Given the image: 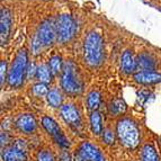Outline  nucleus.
I'll return each mask as SVG.
<instances>
[{"label":"nucleus","mask_w":161,"mask_h":161,"mask_svg":"<svg viewBox=\"0 0 161 161\" xmlns=\"http://www.w3.org/2000/svg\"><path fill=\"white\" fill-rule=\"evenodd\" d=\"M104 40L96 32L89 33L83 42V59L90 67H99L104 61Z\"/></svg>","instance_id":"obj_1"},{"label":"nucleus","mask_w":161,"mask_h":161,"mask_svg":"<svg viewBox=\"0 0 161 161\" xmlns=\"http://www.w3.org/2000/svg\"><path fill=\"white\" fill-rule=\"evenodd\" d=\"M116 133L123 145L134 149L140 142V129L137 124L131 118H122L116 126Z\"/></svg>","instance_id":"obj_2"},{"label":"nucleus","mask_w":161,"mask_h":161,"mask_svg":"<svg viewBox=\"0 0 161 161\" xmlns=\"http://www.w3.org/2000/svg\"><path fill=\"white\" fill-rule=\"evenodd\" d=\"M61 87L69 95H78L82 92V85L77 77L75 65L72 62H68L63 65L61 77Z\"/></svg>","instance_id":"obj_3"},{"label":"nucleus","mask_w":161,"mask_h":161,"mask_svg":"<svg viewBox=\"0 0 161 161\" xmlns=\"http://www.w3.org/2000/svg\"><path fill=\"white\" fill-rule=\"evenodd\" d=\"M28 59H27L26 50H20L15 58L11 69L8 75V83L10 87H19L24 80V75L27 70Z\"/></svg>","instance_id":"obj_4"},{"label":"nucleus","mask_w":161,"mask_h":161,"mask_svg":"<svg viewBox=\"0 0 161 161\" xmlns=\"http://www.w3.org/2000/svg\"><path fill=\"white\" fill-rule=\"evenodd\" d=\"M55 25H57L58 40L61 43H65L75 36V31H77V25H75V19L70 15H61L58 18Z\"/></svg>","instance_id":"obj_5"},{"label":"nucleus","mask_w":161,"mask_h":161,"mask_svg":"<svg viewBox=\"0 0 161 161\" xmlns=\"http://www.w3.org/2000/svg\"><path fill=\"white\" fill-rule=\"evenodd\" d=\"M42 125H43V127L45 129V131L47 132L48 134L55 140V142L58 144L61 145L62 148H69V141L63 135L60 126L53 118H51L50 116H43V118H42Z\"/></svg>","instance_id":"obj_6"},{"label":"nucleus","mask_w":161,"mask_h":161,"mask_svg":"<svg viewBox=\"0 0 161 161\" xmlns=\"http://www.w3.org/2000/svg\"><path fill=\"white\" fill-rule=\"evenodd\" d=\"M26 143L23 140H16V142L11 145L10 148H7L3 151V160H16V161H25L26 156Z\"/></svg>","instance_id":"obj_7"},{"label":"nucleus","mask_w":161,"mask_h":161,"mask_svg":"<svg viewBox=\"0 0 161 161\" xmlns=\"http://www.w3.org/2000/svg\"><path fill=\"white\" fill-rule=\"evenodd\" d=\"M36 36L43 45H51V44L54 43L55 38H58L57 25L54 24L52 20H45L40 26Z\"/></svg>","instance_id":"obj_8"},{"label":"nucleus","mask_w":161,"mask_h":161,"mask_svg":"<svg viewBox=\"0 0 161 161\" xmlns=\"http://www.w3.org/2000/svg\"><path fill=\"white\" fill-rule=\"evenodd\" d=\"M61 116L63 121L73 129H79L81 126V116L79 110L75 105L65 104L61 106Z\"/></svg>","instance_id":"obj_9"},{"label":"nucleus","mask_w":161,"mask_h":161,"mask_svg":"<svg viewBox=\"0 0 161 161\" xmlns=\"http://www.w3.org/2000/svg\"><path fill=\"white\" fill-rule=\"evenodd\" d=\"M78 154L86 161H106L102 151L90 142H82L78 149Z\"/></svg>","instance_id":"obj_10"},{"label":"nucleus","mask_w":161,"mask_h":161,"mask_svg":"<svg viewBox=\"0 0 161 161\" xmlns=\"http://www.w3.org/2000/svg\"><path fill=\"white\" fill-rule=\"evenodd\" d=\"M11 28V16L8 9L3 8L0 14V42L1 45L6 44L9 37V33Z\"/></svg>","instance_id":"obj_11"},{"label":"nucleus","mask_w":161,"mask_h":161,"mask_svg":"<svg viewBox=\"0 0 161 161\" xmlns=\"http://www.w3.org/2000/svg\"><path fill=\"white\" fill-rule=\"evenodd\" d=\"M133 78L141 85H156L161 82V73L156 71H137Z\"/></svg>","instance_id":"obj_12"},{"label":"nucleus","mask_w":161,"mask_h":161,"mask_svg":"<svg viewBox=\"0 0 161 161\" xmlns=\"http://www.w3.org/2000/svg\"><path fill=\"white\" fill-rule=\"evenodd\" d=\"M16 126L23 133H26V134H30L36 130V121L33 115L31 114H24V115H20L16 121Z\"/></svg>","instance_id":"obj_13"},{"label":"nucleus","mask_w":161,"mask_h":161,"mask_svg":"<svg viewBox=\"0 0 161 161\" xmlns=\"http://www.w3.org/2000/svg\"><path fill=\"white\" fill-rule=\"evenodd\" d=\"M121 69L124 73L130 75L136 70V60L133 57V53L130 50L124 51L121 58Z\"/></svg>","instance_id":"obj_14"},{"label":"nucleus","mask_w":161,"mask_h":161,"mask_svg":"<svg viewBox=\"0 0 161 161\" xmlns=\"http://www.w3.org/2000/svg\"><path fill=\"white\" fill-rule=\"evenodd\" d=\"M156 68V62L148 54H141L136 59V70L139 71H152Z\"/></svg>","instance_id":"obj_15"},{"label":"nucleus","mask_w":161,"mask_h":161,"mask_svg":"<svg viewBox=\"0 0 161 161\" xmlns=\"http://www.w3.org/2000/svg\"><path fill=\"white\" fill-rule=\"evenodd\" d=\"M90 127H92V133L96 135H99L103 132L102 116H100V114L97 110L92 112V115H90Z\"/></svg>","instance_id":"obj_16"},{"label":"nucleus","mask_w":161,"mask_h":161,"mask_svg":"<svg viewBox=\"0 0 161 161\" xmlns=\"http://www.w3.org/2000/svg\"><path fill=\"white\" fill-rule=\"evenodd\" d=\"M142 161H160L159 154L152 144H145L142 149Z\"/></svg>","instance_id":"obj_17"},{"label":"nucleus","mask_w":161,"mask_h":161,"mask_svg":"<svg viewBox=\"0 0 161 161\" xmlns=\"http://www.w3.org/2000/svg\"><path fill=\"white\" fill-rule=\"evenodd\" d=\"M52 75L51 70L47 65H41L37 68V72H36V78L40 82L42 83H48L52 81Z\"/></svg>","instance_id":"obj_18"},{"label":"nucleus","mask_w":161,"mask_h":161,"mask_svg":"<svg viewBox=\"0 0 161 161\" xmlns=\"http://www.w3.org/2000/svg\"><path fill=\"white\" fill-rule=\"evenodd\" d=\"M100 100H102L100 94L98 92H95L94 90V92H90V94L88 95V97H87V106H88V108L92 110V112L97 110L100 105Z\"/></svg>","instance_id":"obj_19"},{"label":"nucleus","mask_w":161,"mask_h":161,"mask_svg":"<svg viewBox=\"0 0 161 161\" xmlns=\"http://www.w3.org/2000/svg\"><path fill=\"white\" fill-rule=\"evenodd\" d=\"M46 98H47V103L51 105L52 107H60L62 104V99H63L61 92L59 90H57V89L50 90Z\"/></svg>","instance_id":"obj_20"},{"label":"nucleus","mask_w":161,"mask_h":161,"mask_svg":"<svg viewBox=\"0 0 161 161\" xmlns=\"http://www.w3.org/2000/svg\"><path fill=\"white\" fill-rule=\"evenodd\" d=\"M126 110V105L122 99H115L109 105V113L114 116H117L119 114H123Z\"/></svg>","instance_id":"obj_21"},{"label":"nucleus","mask_w":161,"mask_h":161,"mask_svg":"<svg viewBox=\"0 0 161 161\" xmlns=\"http://www.w3.org/2000/svg\"><path fill=\"white\" fill-rule=\"evenodd\" d=\"M48 68L51 70V72L53 75H58L60 71L63 70V63H62V59L60 57H52L48 61Z\"/></svg>","instance_id":"obj_22"},{"label":"nucleus","mask_w":161,"mask_h":161,"mask_svg":"<svg viewBox=\"0 0 161 161\" xmlns=\"http://www.w3.org/2000/svg\"><path fill=\"white\" fill-rule=\"evenodd\" d=\"M48 89H47V86H46L45 83H42V82H38L36 85L33 86V94L35 96L37 97H43V96H47L48 94Z\"/></svg>","instance_id":"obj_23"},{"label":"nucleus","mask_w":161,"mask_h":161,"mask_svg":"<svg viewBox=\"0 0 161 161\" xmlns=\"http://www.w3.org/2000/svg\"><path fill=\"white\" fill-rule=\"evenodd\" d=\"M36 161H54V157L50 151L47 150H42L37 153L36 157Z\"/></svg>","instance_id":"obj_24"},{"label":"nucleus","mask_w":161,"mask_h":161,"mask_svg":"<svg viewBox=\"0 0 161 161\" xmlns=\"http://www.w3.org/2000/svg\"><path fill=\"white\" fill-rule=\"evenodd\" d=\"M104 141L105 143L107 144H113L114 141H115V135H114V132L112 130L107 129L104 130Z\"/></svg>","instance_id":"obj_25"},{"label":"nucleus","mask_w":161,"mask_h":161,"mask_svg":"<svg viewBox=\"0 0 161 161\" xmlns=\"http://www.w3.org/2000/svg\"><path fill=\"white\" fill-rule=\"evenodd\" d=\"M6 73H7V63L5 61L0 62V83L1 86L6 80Z\"/></svg>","instance_id":"obj_26"},{"label":"nucleus","mask_w":161,"mask_h":161,"mask_svg":"<svg viewBox=\"0 0 161 161\" xmlns=\"http://www.w3.org/2000/svg\"><path fill=\"white\" fill-rule=\"evenodd\" d=\"M42 46H43V44L41 43V41L38 40L37 36H35V40H34V42H33V51H34V53L37 54L38 52L41 51Z\"/></svg>","instance_id":"obj_27"},{"label":"nucleus","mask_w":161,"mask_h":161,"mask_svg":"<svg viewBox=\"0 0 161 161\" xmlns=\"http://www.w3.org/2000/svg\"><path fill=\"white\" fill-rule=\"evenodd\" d=\"M27 75H28V78H31V77H33V75H36V72H37V68H36V65L34 64V63H32V64H30L28 67H27Z\"/></svg>","instance_id":"obj_28"},{"label":"nucleus","mask_w":161,"mask_h":161,"mask_svg":"<svg viewBox=\"0 0 161 161\" xmlns=\"http://www.w3.org/2000/svg\"><path fill=\"white\" fill-rule=\"evenodd\" d=\"M61 161H71L70 160V157L68 153H63L61 156Z\"/></svg>","instance_id":"obj_29"},{"label":"nucleus","mask_w":161,"mask_h":161,"mask_svg":"<svg viewBox=\"0 0 161 161\" xmlns=\"http://www.w3.org/2000/svg\"><path fill=\"white\" fill-rule=\"evenodd\" d=\"M160 145H161V136H160Z\"/></svg>","instance_id":"obj_30"},{"label":"nucleus","mask_w":161,"mask_h":161,"mask_svg":"<svg viewBox=\"0 0 161 161\" xmlns=\"http://www.w3.org/2000/svg\"><path fill=\"white\" fill-rule=\"evenodd\" d=\"M9 161H16V160H9Z\"/></svg>","instance_id":"obj_31"}]
</instances>
